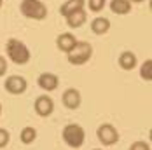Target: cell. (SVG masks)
Segmentation results:
<instances>
[{
  "label": "cell",
  "instance_id": "6da1fadb",
  "mask_svg": "<svg viewBox=\"0 0 152 150\" xmlns=\"http://www.w3.org/2000/svg\"><path fill=\"white\" fill-rule=\"evenodd\" d=\"M5 52H7L9 60L16 65H26L31 58L30 49L19 39H9L7 44H5Z\"/></svg>",
  "mask_w": 152,
  "mask_h": 150
},
{
  "label": "cell",
  "instance_id": "7a4b0ae2",
  "mask_svg": "<svg viewBox=\"0 0 152 150\" xmlns=\"http://www.w3.org/2000/svg\"><path fill=\"white\" fill-rule=\"evenodd\" d=\"M91 56H93V45L86 40H80V42L77 40L74 49L66 54V60L74 66H80V65H86L91 60Z\"/></svg>",
  "mask_w": 152,
  "mask_h": 150
},
{
  "label": "cell",
  "instance_id": "3957f363",
  "mask_svg": "<svg viewBox=\"0 0 152 150\" xmlns=\"http://www.w3.org/2000/svg\"><path fill=\"white\" fill-rule=\"evenodd\" d=\"M61 136L70 149H80L86 141V131L80 124H66L61 131Z\"/></svg>",
  "mask_w": 152,
  "mask_h": 150
},
{
  "label": "cell",
  "instance_id": "277c9868",
  "mask_svg": "<svg viewBox=\"0 0 152 150\" xmlns=\"http://www.w3.org/2000/svg\"><path fill=\"white\" fill-rule=\"evenodd\" d=\"M19 11L25 17L35 21H42L47 17V7L42 0H21Z\"/></svg>",
  "mask_w": 152,
  "mask_h": 150
},
{
  "label": "cell",
  "instance_id": "5b68a950",
  "mask_svg": "<svg viewBox=\"0 0 152 150\" xmlns=\"http://www.w3.org/2000/svg\"><path fill=\"white\" fill-rule=\"evenodd\" d=\"M96 136H98V140H100V143L102 145H105V147H112V145H115L117 141H119V131L112 126V124H102V126H98V129H96Z\"/></svg>",
  "mask_w": 152,
  "mask_h": 150
},
{
  "label": "cell",
  "instance_id": "8992f818",
  "mask_svg": "<svg viewBox=\"0 0 152 150\" xmlns=\"http://www.w3.org/2000/svg\"><path fill=\"white\" fill-rule=\"evenodd\" d=\"M4 87H5L7 92H11V94H23L25 91L28 89V82L21 75H11V77L5 79Z\"/></svg>",
  "mask_w": 152,
  "mask_h": 150
},
{
  "label": "cell",
  "instance_id": "52a82bcc",
  "mask_svg": "<svg viewBox=\"0 0 152 150\" xmlns=\"http://www.w3.org/2000/svg\"><path fill=\"white\" fill-rule=\"evenodd\" d=\"M33 108H35V114H37L39 117H49V115H53V112H54V101H53L51 96L42 94V96H39V98L35 100Z\"/></svg>",
  "mask_w": 152,
  "mask_h": 150
},
{
  "label": "cell",
  "instance_id": "ba28073f",
  "mask_svg": "<svg viewBox=\"0 0 152 150\" xmlns=\"http://www.w3.org/2000/svg\"><path fill=\"white\" fill-rule=\"evenodd\" d=\"M37 82H39V87H40L42 91H47V92L56 91L58 89V86H60V79H58V75L51 74V72H44V74H40L39 75V79H37Z\"/></svg>",
  "mask_w": 152,
  "mask_h": 150
},
{
  "label": "cell",
  "instance_id": "9c48e42d",
  "mask_svg": "<svg viewBox=\"0 0 152 150\" xmlns=\"http://www.w3.org/2000/svg\"><path fill=\"white\" fill-rule=\"evenodd\" d=\"M61 101H63V105L66 106V108L77 110V108L80 106V103H82V96H80L79 89H75V87H68V89L63 92Z\"/></svg>",
  "mask_w": 152,
  "mask_h": 150
},
{
  "label": "cell",
  "instance_id": "30bf717a",
  "mask_svg": "<svg viewBox=\"0 0 152 150\" xmlns=\"http://www.w3.org/2000/svg\"><path fill=\"white\" fill-rule=\"evenodd\" d=\"M77 44V39L72 35V33H60L58 35V39H56V47L60 49V51H63L65 54H68L72 49H74V45Z\"/></svg>",
  "mask_w": 152,
  "mask_h": 150
},
{
  "label": "cell",
  "instance_id": "8fae6325",
  "mask_svg": "<svg viewBox=\"0 0 152 150\" xmlns=\"http://www.w3.org/2000/svg\"><path fill=\"white\" fill-rule=\"evenodd\" d=\"M119 66H121L122 70H126V72H129V70H133V68H137L138 65V60H137V54L135 52H131V51H122L121 54H119Z\"/></svg>",
  "mask_w": 152,
  "mask_h": 150
},
{
  "label": "cell",
  "instance_id": "7c38bea8",
  "mask_svg": "<svg viewBox=\"0 0 152 150\" xmlns=\"http://www.w3.org/2000/svg\"><path fill=\"white\" fill-rule=\"evenodd\" d=\"M65 19H66V25H68L70 28H80V26L86 23L88 14H86V11H84V9H79V11H75V12L68 14Z\"/></svg>",
  "mask_w": 152,
  "mask_h": 150
},
{
  "label": "cell",
  "instance_id": "4fadbf2b",
  "mask_svg": "<svg viewBox=\"0 0 152 150\" xmlns=\"http://www.w3.org/2000/svg\"><path fill=\"white\" fill-rule=\"evenodd\" d=\"M110 11L114 14H129L131 12V2L129 0H110Z\"/></svg>",
  "mask_w": 152,
  "mask_h": 150
},
{
  "label": "cell",
  "instance_id": "5bb4252c",
  "mask_svg": "<svg viewBox=\"0 0 152 150\" xmlns=\"http://www.w3.org/2000/svg\"><path fill=\"white\" fill-rule=\"evenodd\" d=\"M84 4H86V0H66V2L60 7V12H61L63 17H66L68 14L75 12L79 9H84Z\"/></svg>",
  "mask_w": 152,
  "mask_h": 150
},
{
  "label": "cell",
  "instance_id": "9a60e30c",
  "mask_svg": "<svg viewBox=\"0 0 152 150\" xmlns=\"http://www.w3.org/2000/svg\"><path fill=\"white\" fill-rule=\"evenodd\" d=\"M110 30V21L107 17H94L91 21V31L94 35H105Z\"/></svg>",
  "mask_w": 152,
  "mask_h": 150
},
{
  "label": "cell",
  "instance_id": "2e32d148",
  "mask_svg": "<svg viewBox=\"0 0 152 150\" xmlns=\"http://www.w3.org/2000/svg\"><path fill=\"white\" fill-rule=\"evenodd\" d=\"M19 140H21V143H25V145H31V143L37 140V129L31 127V126L23 127L21 133H19Z\"/></svg>",
  "mask_w": 152,
  "mask_h": 150
},
{
  "label": "cell",
  "instance_id": "e0dca14e",
  "mask_svg": "<svg viewBox=\"0 0 152 150\" xmlns=\"http://www.w3.org/2000/svg\"><path fill=\"white\" fill-rule=\"evenodd\" d=\"M140 77L147 82L152 80V60H147L142 66H140Z\"/></svg>",
  "mask_w": 152,
  "mask_h": 150
},
{
  "label": "cell",
  "instance_id": "ac0fdd59",
  "mask_svg": "<svg viewBox=\"0 0 152 150\" xmlns=\"http://www.w3.org/2000/svg\"><path fill=\"white\" fill-rule=\"evenodd\" d=\"M105 4H107V0H88V5H89V11H91V12H100V11H103Z\"/></svg>",
  "mask_w": 152,
  "mask_h": 150
},
{
  "label": "cell",
  "instance_id": "d6986e66",
  "mask_svg": "<svg viewBox=\"0 0 152 150\" xmlns=\"http://www.w3.org/2000/svg\"><path fill=\"white\" fill-rule=\"evenodd\" d=\"M9 141H11V135H9V131L4 129V127H0V149L7 147Z\"/></svg>",
  "mask_w": 152,
  "mask_h": 150
},
{
  "label": "cell",
  "instance_id": "ffe728a7",
  "mask_svg": "<svg viewBox=\"0 0 152 150\" xmlns=\"http://www.w3.org/2000/svg\"><path fill=\"white\" fill-rule=\"evenodd\" d=\"M129 150H151V145L147 143V141H135V143H131V147Z\"/></svg>",
  "mask_w": 152,
  "mask_h": 150
},
{
  "label": "cell",
  "instance_id": "44dd1931",
  "mask_svg": "<svg viewBox=\"0 0 152 150\" xmlns=\"http://www.w3.org/2000/svg\"><path fill=\"white\" fill-rule=\"evenodd\" d=\"M7 61H5V58H2L0 56V77H4V75L7 74Z\"/></svg>",
  "mask_w": 152,
  "mask_h": 150
},
{
  "label": "cell",
  "instance_id": "7402d4cb",
  "mask_svg": "<svg viewBox=\"0 0 152 150\" xmlns=\"http://www.w3.org/2000/svg\"><path fill=\"white\" fill-rule=\"evenodd\" d=\"M129 2H135V4H142V2H145V0H129Z\"/></svg>",
  "mask_w": 152,
  "mask_h": 150
},
{
  "label": "cell",
  "instance_id": "603a6c76",
  "mask_svg": "<svg viewBox=\"0 0 152 150\" xmlns=\"http://www.w3.org/2000/svg\"><path fill=\"white\" fill-rule=\"evenodd\" d=\"M0 115H2V103H0Z\"/></svg>",
  "mask_w": 152,
  "mask_h": 150
},
{
  "label": "cell",
  "instance_id": "cb8c5ba5",
  "mask_svg": "<svg viewBox=\"0 0 152 150\" xmlns=\"http://www.w3.org/2000/svg\"><path fill=\"white\" fill-rule=\"evenodd\" d=\"M0 7H2V0H0Z\"/></svg>",
  "mask_w": 152,
  "mask_h": 150
},
{
  "label": "cell",
  "instance_id": "d4e9b609",
  "mask_svg": "<svg viewBox=\"0 0 152 150\" xmlns=\"http://www.w3.org/2000/svg\"><path fill=\"white\" fill-rule=\"evenodd\" d=\"M94 150H100V149H94Z\"/></svg>",
  "mask_w": 152,
  "mask_h": 150
}]
</instances>
